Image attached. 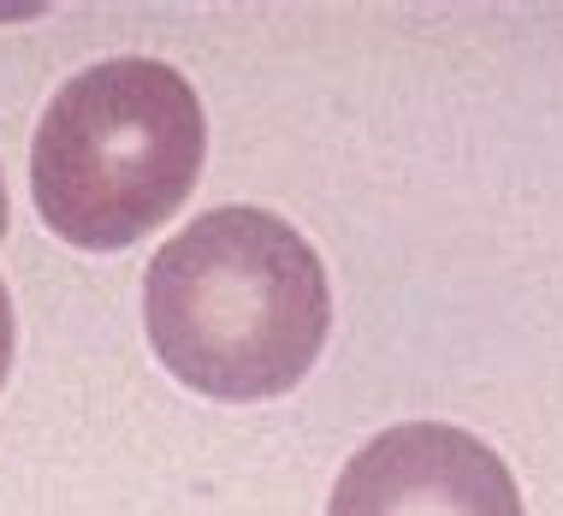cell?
<instances>
[{
  "instance_id": "obj_1",
  "label": "cell",
  "mask_w": 563,
  "mask_h": 516,
  "mask_svg": "<svg viewBox=\"0 0 563 516\" xmlns=\"http://www.w3.org/2000/svg\"><path fill=\"white\" fill-rule=\"evenodd\" d=\"M143 327L178 386L220 404L285 398L332 332V285L314 244L273 208H208L143 273Z\"/></svg>"
},
{
  "instance_id": "obj_2",
  "label": "cell",
  "mask_w": 563,
  "mask_h": 516,
  "mask_svg": "<svg viewBox=\"0 0 563 516\" xmlns=\"http://www.w3.org/2000/svg\"><path fill=\"white\" fill-rule=\"evenodd\" d=\"M208 161L196 84L166 59L119 54L84 66L30 136V196L71 250H131L190 202Z\"/></svg>"
},
{
  "instance_id": "obj_3",
  "label": "cell",
  "mask_w": 563,
  "mask_h": 516,
  "mask_svg": "<svg viewBox=\"0 0 563 516\" xmlns=\"http://www.w3.org/2000/svg\"><path fill=\"white\" fill-rule=\"evenodd\" d=\"M327 516H528L510 463L451 421L374 433L332 481Z\"/></svg>"
},
{
  "instance_id": "obj_4",
  "label": "cell",
  "mask_w": 563,
  "mask_h": 516,
  "mask_svg": "<svg viewBox=\"0 0 563 516\" xmlns=\"http://www.w3.org/2000/svg\"><path fill=\"white\" fill-rule=\"evenodd\" d=\"M12 351H19V321H12V297H7V279H0V392H7V374H12Z\"/></svg>"
},
{
  "instance_id": "obj_5",
  "label": "cell",
  "mask_w": 563,
  "mask_h": 516,
  "mask_svg": "<svg viewBox=\"0 0 563 516\" xmlns=\"http://www.w3.org/2000/svg\"><path fill=\"white\" fill-rule=\"evenodd\" d=\"M7 226H12V202H7V173H0V244H7Z\"/></svg>"
}]
</instances>
